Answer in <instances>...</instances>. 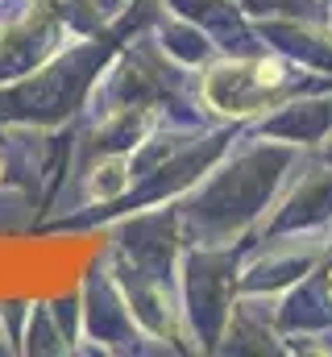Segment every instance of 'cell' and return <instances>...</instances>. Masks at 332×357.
Returning <instances> with one entry per match:
<instances>
[{
	"mask_svg": "<svg viewBox=\"0 0 332 357\" xmlns=\"http://www.w3.org/2000/svg\"><path fill=\"white\" fill-rule=\"evenodd\" d=\"M287 91V67L278 59H233L212 67L204 96L225 116H253Z\"/></svg>",
	"mask_w": 332,
	"mask_h": 357,
	"instance_id": "obj_1",
	"label": "cell"
},
{
	"mask_svg": "<svg viewBox=\"0 0 332 357\" xmlns=\"http://www.w3.org/2000/svg\"><path fill=\"white\" fill-rule=\"evenodd\" d=\"M324 291H329V303H332V270L324 274Z\"/></svg>",
	"mask_w": 332,
	"mask_h": 357,
	"instance_id": "obj_2",
	"label": "cell"
}]
</instances>
